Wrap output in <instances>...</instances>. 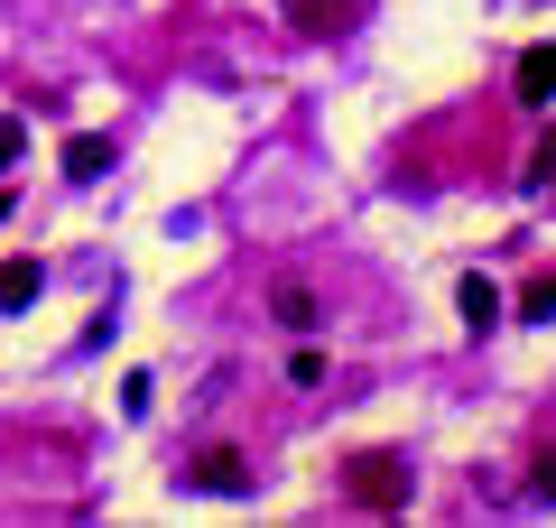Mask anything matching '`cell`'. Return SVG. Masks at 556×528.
<instances>
[{"label":"cell","instance_id":"obj_1","mask_svg":"<svg viewBox=\"0 0 556 528\" xmlns=\"http://www.w3.org/2000/svg\"><path fill=\"white\" fill-rule=\"evenodd\" d=\"M353 501L362 510H399L408 501V464H399V454H362L353 464Z\"/></svg>","mask_w":556,"mask_h":528},{"label":"cell","instance_id":"obj_2","mask_svg":"<svg viewBox=\"0 0 556 528\" xmlns=\"http://www.w3.org/2000/svg\"><path fill=\"white\" fill-rule=\"evenodd\" d=\"M455 306H464V325H473V334H492V325H501V315H510V297H501V288H492V278H482V269H473V278H464V288H455Z\"/></svg>","mask_w":556,"mask_h":528},{"label":"cell","instance_id":"obj_3","mask_svg":"<svg viewBox=\"0 0 556 528\" xmlns=\"http://www.w3.org/2000/svg\"><path fill=\"white\" fill-rule=\"evenodd\" d=\"M519 102L529 112H556V47H529L519 56Z\"/></svg>","mask_w":556,"mask_h":528},{"label":"cell","instance_id":"obj_4","mask_svg":"<svg viewBox=\"0 0 556 528\" xmlns=\"http://www.w3.org/2000/svg\"><path fill=\"white\" fill-rule=\"evenodd\" d=\"M343 10H353V0H288V28H306V38H334Z\"/></svg>","mask_w":556,"mask_h":528},{"label":"cell","instance_id":"obj_5","mask_svg":"<svg viewBox=\"0 0 556 528\" xmlns=\"http://www.w3.org/2000/svg\"><path fill=\"white\" fill-rule=\"evenodd\" d=\"M102 167H112V139H102V130H75V139H65V176H102Z\"/></svg>","mask_w":556,"mask_h":528},{"label":"cell","instance_id":"obj_6","mask_svg":"<svg viewBox=\"0 0 556 528\" xmlns=\"http://www.w3.org/2000/svg\"><path fill=\"white\" fill-rule=\"evenodd\" d=\"M195 482H204V491H241V482H251V464H241L232 445H214V454L195 464Z\"/></svg>","mask_w":556,"mask_h":528},{"label":"cell","instance_id":"obj_7","mask_svg":"<svg viewBox=\"0 0 556 528\" xmlns=\"http://www.w3.org/2000/svg\"><path fill=\"white\" fill-rule=\"evenodd\" d=\"M38 288H47V269H38V260H0V306H28Z\"/></svg>","mask_w":556,"mask_h":528},{"label":"cell","instance_id":"obj_8","mask_svg":"<svg viewBox=\"0 0 556 528\" xmlns=\"http://www.w3.org/2000/svg\"><path fill=\"white\" fill-rule=\"evenodd\" d=\"M556 315V269H538L529 288H519V325H547Z\"/></svg>","mask_w":556,"mask_h":528},{"label":"cell","instance_id":"obj_9","mask_svg":"<svg viewBox=\"0 0 556 528\" xmlns=\"http://www.w3.org/2000/svg\"><path fill=\"white\" fill-rule=\"evenodd\" d=\"M20 149H28V121H20V112H0V167H20Z\"/></svg>","mask_w":556,"mask_h":528},{"label":"cell","instance_id":"obj_10","mask_svg":"<svg viewBox=\"0 0 556 528\" xmlns=\"http://www.w3.org/2000/svg\"><path fill=\"white\" fill-rule=\"evenodd\" d=\"M278 325H316V297H306V288H278Z\"/></svg>","mask_w":556,"mask_h":528},{"label":"cell","instance_id":"obj_11","mask_svg":"<svg viewBox=\"0 0 556 528\" xmlns=\"http://www.w3.org/2000/svg\"><path fill=\"white\" fill-rule=\"evenodd\" d=\"M529 491H538V501H556V454H538V473H529Z\"/></svg>","mask_w":556,"mask_h":528},{"label":"cell","instance_id":"obj_12","mask_svg":"<svg viewBox=\"0 0 556 528\" xmlns=\"http://www.w3.org/2000/svg\"><path fill=\"white\" fill-rule=\"evenodd\" d=\"M0 223H10V196H0Z\"/></svg>","mask_w":556,"mask_h":528}]
</instances>
